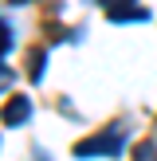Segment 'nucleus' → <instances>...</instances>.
Returning <instances> with one entry per match:
<instances>
[{
	"mask_svg": "<svg viewBox=\"0 0 157 161\" xmlns=\"http://www.w3.org/2000/svg\"><path fill=\"white\" fill-rule=\"evenodd\" d=\"M24 71H28V79H31V83H39V79H43V71H47V51H43V47L28 51V59H24Z\"/></svg>",
	"mask_w": 157,
	"mask_h": 161,
	"instance_id": "obj_4",
	"label": "nucleus"
},
{
	"mask_svg": "<svg viewBox=\"0 0 157 161\" xmlns=\"http://www.w3.org/2000/svg\"><path fill=\"white\" fill-rule=\"evenodd\" d=\"M16 4H28V0H16Z\"/></svg>",
	"mask_w": 157,
	"mask_h": 161,
	"instance_id": "obj_5",
	"label": "nucleus"
},
{
	"mask_svg": "<svg viewBox=\"0 0 157 161\" xmlns=\"http://www.w3.org/2000/svg\"><path fill=\"white\" fill-rule=\"evenodd\" d=\"M102 8H106V16L110 20H118V24H130V20H145V8H138V0H102Z\"/></svg>",
	"mask_w": 157,
	"mask_h": 161,
	"instance_id": "obj_2",
	"label": "nucleus"
},
{
	"mask_svg": "<svg viewBox=\"0 0 157 161\" xmlns=\"http://www.w3.org/2000/svg\"><path fill=\"white\" fill-rule=\"evenodd\" d=\"M118 153H122V130L118 126L94 134V138L75 142V157H118Z\"/></svg>",
	"mask_w": 157,
	"mask_h": 161,
	"instance_id": "obj_1",
	"label": "nucleus"
},
{
	"mask_svg": "<svg viewBox=\"0 0 157 161\" xmlns=\"http://www.w3.org/2000/svg\"><path fill=\"white\" fill-rule=\"evenodd\" d=\"M31 118V102L28 98H8L4 106V126H24Z\"/></svg>",
	"mask_w": 157,
	"mask_h": 161,
	"instance_id": "obj_3",
	"label": "nucleus"
}]
</instances>
